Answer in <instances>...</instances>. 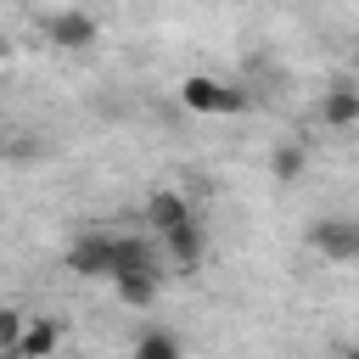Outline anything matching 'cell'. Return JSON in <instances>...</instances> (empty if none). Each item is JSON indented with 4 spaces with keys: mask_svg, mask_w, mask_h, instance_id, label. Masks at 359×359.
Returning a JSON list of instances; mask_svg holds the SVG:
<instances>
[{
    "mask_svg": "<svg viewBox=\"0 0 359 359\" xmlns=\"http://www.w3.org/2000/svg\"><path fill=\"white\" fill-rule=\"evenodd\" d=\"M22 325H28V314L6 303V309H0V353H11V348H17V337H22Z\"/></svg>",
    "mask_w": 359,
    "mask_h": 359,
    "instance_id": "12",
    "label": "cell"
},
{
    "mask_svg": "<svg viewBox=\"0 0 359 359\" xmlns=\"http://www.w3.org/2000/svg\"><path fill=\"white\" fill-rule=\"evenodd\" d=\"M112 258H118V236H107V230H84L67 247V269L79 280H112Z\"/></svg>",
    "mask_w": 359,
    "mask_h": 359,
    "instance_id": "2",
    "label": "cell"
},
{
    "mask_svg": "<svg viewBox=\"0 0 359 359\" xmlns=\"http://www.w3.org/2000/svg\"><path fill=\"white\" fill-rule=\"evenodd\" d=\"M309 247H314L320 258H331V264H353V258H359V224H348V219H320V224H309Z\"/></svg>",
    "mask_w": 359,
    "mask_h": 359,
    "instance_id": "4",
    "label": "cell"
},
{
    "mask_svg": "<svg viewBox=\"0 0 359 359\" xmlns=\"http://www.w3.org/2000/svg\"><path fill=\"white\" fill-rule=\"evenodd\" d=\"M56 348H62V325L56 320H28L11 359H56Z\"/></svg>",
    "mask_w": 359,
    "mask_h": 359,
    "instance_id": "7",
    "label": "cell"
},
{
    "mask_svg": "<svg viewBox=\"0 0 359 359\" xmlns=\"http://www.w3.org/2000/svg\"><path fill=\"white\" fill-rule=\"evenodd\" d=\"M163 247H168V258H174V269L180 275H191L196 264H202V252H208V236H202V224L191 219V224H180V230H168V236H157Z\"/></svg>",
    "mask_w": 359,
    "mask_h": 359,
    "instance_id": "6",
    "label": "cell"
},
{
    "mask_svg": "<svg viewBox=\"0 0 359 359\" xmlns=\"http://www.w3.org/2000/svg\"><path fill=\"white\" fill-rule=\"evenodd\" d=\"M320 118H325L331 129H353V123H359V90H353V84H337V90L325 95Z\"/></svg>",
    "mask_w": 359,
    "mask_h": 359,
    "instance_id": "8",
    "label": "cell"
},
{
    "mask_svg": "<svg viewBox=\"0 0 359 359\" xmlns=\"http://www.w3.org/2000/svg\"><path fill=\"white\" fill-rule=\"evenodd\" d=\"M45 39H50L56 50H90V45L101 39V22H95L90 11H50V17H45Z\"/></svg>",
    "mask_w": 359,
    "mask_h": 359,
    "instance_id": "3",
    "label": "cell"
},
{
    "mask_svg": "<svg viewBox=\"0 0 359 359\" xmlns=\"http://www.w3.org/2000/svg\"><path fill=\"white\" fill-rule=\"evenodd\" d=\"M157 286H163V280H151V275H118V280H112V292H118L129 309H151V303H157Z\"/></svg>",
    "mask_w": 359,
    "mask_h": 359,
    "instance_id": "10",
    "label": "cell"
},
{
    "mask_svg": "<svg viewBox=\"0 0 359 359\" xmlns=\"http://www.w3.org/2000/svg\"><path fill=\"white\" fill-rule=\"evenodd\" d=\"M303 168H309V151H303L297 140H286V146H275V157H269V174H275L280 185H292V180H303Z\"/></svg>",
    "mask_w": 359,
    "mask_h": 359,
    "instance_id": "9",
    "label": "cell"
},
{
    "mask_svg": "<svg viewBox=\"0 0 359 359\" xmlns=\"http://www.w3.org/2000/svg\"><path fill=\"white\" fill-rule=\"evenodd\" d=\"M180 107L196 112V118H224V112H241L247 95H241L236 84L213 79V73H185V79H180Z\"/></svg>",
    "mask_w": 359,
    "mask_h": 359,
    "instance_id": "1",
    "label": "cell"
},
{
    "mask_svg": "<svg viewBox=\"0 0 359 359\" xmlns=\"http://www.w3.org/2000/svg\"><path fill=\"white\" fill-rule=\"evenodd\" d=\"M337 359H353V353H337Z\"/></svg>",
    "mask_w": 359,
    "mask_h": 359,
    "instance_id": "14",
    "label": "cell"
},
{
    "mask_svg": "<svg viewBox=\"0 0 359 359\" xmlns=\"http://www.w3.org/2000/svg\"><path fill=\"white\" fill-rule=\"evenodd\" d=\"M135 359H185L174 331H140L135 337Z\"/></svg>",
    "mask_w": 359,
    "mask_h": 359,
    "instance_id": "11",
    "label": "cell"
},
{
    "mask_svg": "<svg viewBox=\"0 0 359 359\" xmlns=\"http://www.w3.org/2000/svg\"><path fill=\"white\" fill-rule=\"evenodd\" d=\"M196 213H191V202L168 185V191H151L146 196V224H151V236H168V230H180V224H191Z\"/></svg>",
    "mask_w": 359,
    "mask_h": 359,
    "instance_id": "5",
    "label": "cell"
},
{
    "mask_svg": "<svg viewBox=\"0 0 359 359\" xmlns=\"http://www.w3.org/2000/svg\"><path fill=\"white\" fill-rule=\"evenodd\" d=\"M0 62H6V34H0Z\"/></svg>",
    "mask_w": 359,
    "mask_h": 359,
    "instance_id": "13",
    "label": "cell"
}]
</instances>
